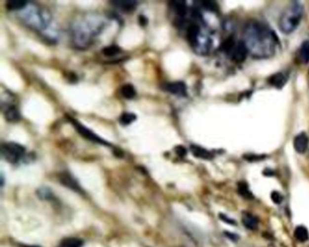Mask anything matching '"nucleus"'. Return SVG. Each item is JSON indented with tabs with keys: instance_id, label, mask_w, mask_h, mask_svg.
I'll return each instance as SVG.
<instances>
[{
	"instance_id": "7ed1b4c3",
	"label": "nucleus",
	"mask_w": 309,
	"mask_h": 247,
	"mask_svg": "<svg viewBox=\"0 0 309 247\" xmlns=\"http://www.w3.org/2000/svg\"><path fill=\"white\" fill-rule=\"evenodd\" d=\"M25 148L17 143H6L2 147L4 158L10 163H17L25 154Z\"/></svg>"
},
{
	"instance_id": "393cba45",
	"label": "nucleus",
	"mask_w": 309,
	"mask_h": 247,
	"mask_svg": "<svg viewBox=\"0 0 309 247\" xmlns=\"http://www.w3.org/2000/svg\"><path fill=\"white\" fill-rule=\"evenodd\" d=\"M202 6L204 7L206 10L209 11L215 12L218 10V5L213 1H201Z\"/></svg>"
},
{
	"instance_id": "412c9836",
	"label": "nucleus",
	"mask_w": 309,
	"mask_h": 247,
	"mask_svg": "<svg viewBox=\"0 0 309 247\" xmlns=\"http://www.w3.org/2000/svg\"><path fill=\"white\" fill-rule=\"evenodd\" d=\"M121 94L122 97L126 99H133V97L136 95V92L132 84H125L121 87Z\"/></svg>"
},
{
	"instance_id": "f8f14e48",
	"label": "nucleus",
	"mask_w": 309,
	"mask_h": 247,
	"mask_svg": "<svg viewBox=\"0 0 309 247\" xmlns=\"http://www.w3.org/2000/svg\"><path fill=\"white\" fill-rule=\"evenodd\" d=\"M191 150L196 158L202 159H212V154L210 153L209 150L205 149L202 147H199L197 145H192L191 146Z\"/></svg>"
},
{
	"instance_id": "39448f33",
	"label": "nucleus",
	"mask_w": 309,
	"mask_h": 247,
	"mask_svg": "<svg viewBox=\"0 0 309 247\" xmlns=\"http://www.w3.org/2000/svg\"><path fill=\"white\" fill-rule=\"evenodd\" d=\"M248 54H249V51L247 49L244 42L243 41H237V44L235 45L234 49L232 50V54L230 55L229 57L233 62H235L237 64H240V63H242V62L246 60Z\"/></svg>"
},
{
	"instance_id": "4be33fe9",
	"label": "nucleus",
	"mask_w": 309,
	"mask_h": 247,
	"mask_svg": "<svg viewBox=\"0 0 309 247\" xmlns=\"http://www.w3.org/2000/svg\"><path fill=\"white\" fill-rule=\"evenodd\" d=\"M173 7H174V10L179 17H184L186 16L187 7H186V4L184 1H174Z\"/></svg>"
},
{
	"instance_id": "9b49d317",
	"label": "nucleus",
	"mask_w": 309,
	"mask_h": 247,
	"mask_svg": "<svg viewBox=\"0 0 309 247\" xmlns=\"http://www.w3.org/2000/svg\"><path fill=\"white\" fill-rule=\"evenodd\" d=\"M243 225L249 230H256L259 226V220L249 213H245L242 216Z\"/></svg>"
},
{
	"instance_id": "bb28decb",
	"label": "nucleus",
	"mask_w": 309,
	"mask_h": 247,
	"mask_svg": "<svg viewBox=\"0 0 309 247\" xmlns=\"http://www.w3.org/2000/svg\"><path fill=\"white\" fill-rule=\"evenodd\" d=\"M39 196L43 199H49L52 198V192L47 188H41L39 190Z\"/></svg>"
},
{
	"instance_id": "4468645a",
	"label": "nucleus",
	"mask_w": 309,
	"mask_h": 247,
	"mask_svg": "<svg viewBox=\"0 0 309 247\" xmlns=\"http://www.w3.org/2000/svg\"><path fill=\"white\" fill-rule=\"evenodd\" d=\"M236 44H237V41L234 39L233 36H231V37L227 38L221 44V51L224 52L228 56H230V55L232 54V50L234 49Z\"/></svg>"
},
{
	"instance_id": "cd10ccee",
	"label": "nucleus",
	"mask_w": 309,
	"mask_h": 247,
	"mask_svg": "<svg viewBox=\"0 0 309 247\" xmlns=\"http://www.w3.org/2000/svg\"><path fill=\"white\" fill-rule=\"evenodd\" d=\"M175 152L180 157H185L187 155V149L183 146H177L175 148Z\"/></svg>"
},
{
	"instance_id": "f03ea898",
	"label": "nucleus",
	"mask_w": 309,
	"mask_h": 247,
	"mask_svg": "<svg viewBox=\"0 0 309 247\" xmlns=\"http://www.w3.org/2000/svg\"><path fill=\"white\" fill-rule=\"evenodd\" d=\"M303 15V5L298 1L288 5L282 13L278 21V27L282 33L288 35L294 32L301 22Z\"/></svg>"
},
{
	"instance_id": "b1692460",
	"label": "nucleus",
	"mask_w": 309,
	"mask_h": 247,
	"mask_svg": "<svg viewBox=\"0 0 309 247\" xmlns=\"http://www.w3.org/2000/svg\"><path fill=\"white\" fill-rule=\"evenodd\" d=\"M121 49L119 48V46L117 45H110V46H106L103 49V54L105 56H114L120 53Z\"/></svg>"
},
{
	"instance_id": "6e6552de",
	"label": "nucleus",
	"mask_w": 309,
	"mask_h": 247,
	"mask_svg": "<svg viewBox=\"0 0 309 247\" xmlns=\"http://www.w3.org/2000/svg\"><path fill=\"white\" fill-rule=\"evenodd\" d=\"M309 147V137L305 132H301L294 139V148L297 152L303 154L307 151Z\"/></svg>"
},
{
	"instance_id": "5701e85b",
	"label": "nucleus",
	"mask_w": 309,
	"mask_h": 247,
	"mask_svg": "<svg viewBox=\"0 0 309 247\" xmlns=\"http://www.w3.org/2000/svg\"><path fill=\"white\" fill-rule=\"evenodd\" d=\"M136 120V115H134L133 113H123L122 115L120 117V123L121 125H124V126H127L130 125L131 123H133V121Z\"/></svg>"
},
{
	"instance_id": "c85d7f7f",
	"label": "nucleus",
	"mask_w": 309,
	"mask_h": 247,
	"mask_svg": "<svg viewBox=\"0 0 309 247\" xmlns=\"http://www.w3.org/2000/svg\"><path fill=\"white\" fill-rule=\"evenodd\" d=\"M220 217H221V220H223L224 222H226L227 224H230V225H237V223H236L234 220L229 218L228 216L224 215V214H220Z\"/></svg>"
},
{
	"instance_id": "2eb2a0df",
	"label": "nucleus",
	"mask_w": 309,
	"mask_h": 247,
	"mask_svg": "<svg viewBox=\"0 0 309 247\" xmlns=\"http://www.w3.org/2000/svg\"><path fill=\"white\" fill-rule=\"evenodd\" d=\"M237 192L246 199H253V194L249 190V186L246 182H239L237 184Z\"/></svg>"
},
{
	"instance_id": "9d476101",
	"label": "nucleus",
	"mask_w": 309,
	"mask_h": 247,
	"mask_svg": "<svg viewBox=\"0 0 309 247\" xmlns=\"http://www.w3.org/2000/svg\"><path fill=\"white\" fill-rule=\"evenodd\" d=\"M268 82H269V83L271 84L272 86H274V87H276V88L277 89H281L283 88L284 85L286 84L287 78H286V76H285L282 72H276V73L272 74V75L269 78Z\"/></svg>"
},
{
	"instance_id": "6ab92c4d",
	"label": "nucleus",
	"mask_w": 309,
	"mask_h": 247,
	"mask_svg": "<svg viewBox=\"0 0 309 247\" xmlns=\"http://www.w3.org/2000/svg\"><path fill=\"white\" fill-rule=\"evenodd\" d=\"M113 3L116 6L120 7L122 10H125V11L133 10L135 6H137L136 1H113Z\"/></svg>"
},
{
	"instance_id": "c756f323",
	"label": "nucleus",
	"mask_w": 309,
	"mask_h": 247,
	"mask_svg": "<svg viewBox=\"0 0 309 247\" xmlns=\"http://www.w3.org/2000/svg\"><path fill=\"white\" fill-rule=\"evenodd\" d=\"M140 22H141V24H142V25H146V23H147V19H146V18H145V17H143V16H141V17H140Z\"/></svg>"
},
{
	"instance_id": "f3484780",
	"label": "nucleus",
	"mask_w": 309,
	"mask_h": 247,
	"mask_svg": "<svg viewBox=\"0 0 309 247\" xmlns=\"http://www.w3.org/2000/svg\"><path fill=\"white\" fill-rule=\"evenodd\" d=\"M5 117H6V121H10V122H17L20 120L19 111L15 106H11L6 110Z\"/></svg>"
},
{
	"instance_id": "a878e982",
	"label": "nucleus",
	"mask_w": 309,
	"mask_h": 247,
	"mask_svg": "<svg viewBox=\"0 0 309 247\" xmlns=\"http://www.w3.org/2000/svg\"><path fill=\"white\" fill-rule=\"evenodd\" d=\"M271 199H272V201L274 203L276 204V205H279V204L282 203L284 198H283V196H282L280 193L277 192V191H274V192L271 193Z\"/></svg>"
},
{
	"instance_id": "ddd939ff",
	"label": "nucleus",
	"mask_w": 309,
	"mask_h": 247,
	"mask_svg": "<svg viewBox=\"0 0 309 247\" xmlns=\"http://www.w3.org/2000/svg\"><path fill=\"white\" fill-rule=\"evenodd\" d=\"M299 60L303 64H309V41L307 40L301 44L300 49H299Z\"/></svg>"
},
{
	"instance_id": "aec40b11",
	"label": "nucleus",
	"mask_w": 309,
	"mask_h": 247,
	"mask_svg": "<svg viewBox=\"0 0 309 247\" xmlns=\"http://www.w3.org/2000/svg\"><path fill=\"white\" fill-rule=\"evenodd\" d=\"M27 1L23 0H11L6 3V8L8 10H19L23 9L25 6H27Z\"/></svg>"
},
{
	"instance_id": "a211bd4d",
	"label": "nucleus",
	"mask_w": 309,
	"mask_h": 247,
	"mask_svg": "<svg viewBox=\"0 0 309 247\" xmlns=\"http://www.w3.org/2000/svg\"><path fill=\"white\" fill-rule=\"evenodd\" d=\"M294 236L297 238V240L299 242H307L309 239V231L304 227V226H298L296 229H295V233H294Z\"/></svg>"
},
{
	"instance_id": "0eeeda50",
	"label": "nucleus",
	"mask_w": 309,
	"mask_h": 247,
	"mask_svg": "<svg viewBox=\"0 0 309 247\" xmlns=\"http://www.w3.org/2000/svg\"><path fill=\"white\" fill-rule=\"evenodd\" d=\"M200 38V28L197 24H191L187 29V39L192 46L197 47Z\"/></svg>"
},
{
	"instance_id": "1a4fd4ad",
	"label": "nucleus",
	"mask_w": 309,
	"mask_h": 247,
	"mask_svg": "<svg viewBox=\"0 0 309 247\" xmlns=\"http://www.w3.org/2000/svg\"><path fill=\"white\" fill-rule=\"evenodd\" d=\"M59 180H60L61 184L64 185L65 187H68L75 191H77V192H82V189L78 185L77 181L67 172L61 174L59 176Z\"/></svg>"
},
{
	"instance_id": "dca6fc26",
	"label": "nucleus",
	"mask_w": 309,
	"mask_h": 247,
	"mask_svg": "<svg viewBox=\"0 0 309 247\" xmlns=\"http://www.w3.org/2000/svg\"><path fill=\"white\" fill-rule=\"evenodd\" d=\"M83 246V240L77 237L66 238L60 244V247H82Z\"/></svg>"
},
{
	"instance_id": "20e7f679",
	"label": "nucleus",
	"mask_w": 309,
	"mask_h": 247,
	"mask_svg": "<svg viewBox=\"0 0 309 247\" xmlns=\"http://www.w3.org/2000/svg\"><path fill=\"white\" fill-rule=\"evenodd\" d=\"M69 120L72 122L73 125L75 126V128L77 129L78 133L81 134L86 140H89V141H91L93 142L99 143V144H102V145H105V146H110V143L107 142V141H105V140L98 137L96 134H94V132H92L91 130H89L88 128L83 126V124L79 123L77 121L74 120L70 117H69Z\"/></svg>"
},
{
	"instance_id": "423d86ee",
	"label": "nucleus",
	"mask_w": 309,
	"mask_h": 247,
	"mask_svg": "<svg viewBox=\"0 0 309 247\" xmlns=\"http://www.w3.org/2000/svg\"><path fill=\"white\" fill-rule=\"evenodd\" d=\"M163 90L168 93L174 94L177 96H186L187 95V87L186 84L182 82H169L163 86Z\"/></svg>"
},
{
	"instance_id": "f257e3e1",
	"label": "nucleus",
	"mask_w": 309,
	"mask_h": 247,
	"mask_svg": "<svg viewBox=\"0 0 309 247\" xmlns=\"http://www.w3.org/2000/svg\"><path fill=\"white\" fill-rule=\"evenodd\" d=\"M243 42L249 54L258 59L269 58L275 54L278 40L275 33L263 23L250 21L243 30Z\"/></svg>"
}]
</instances>
